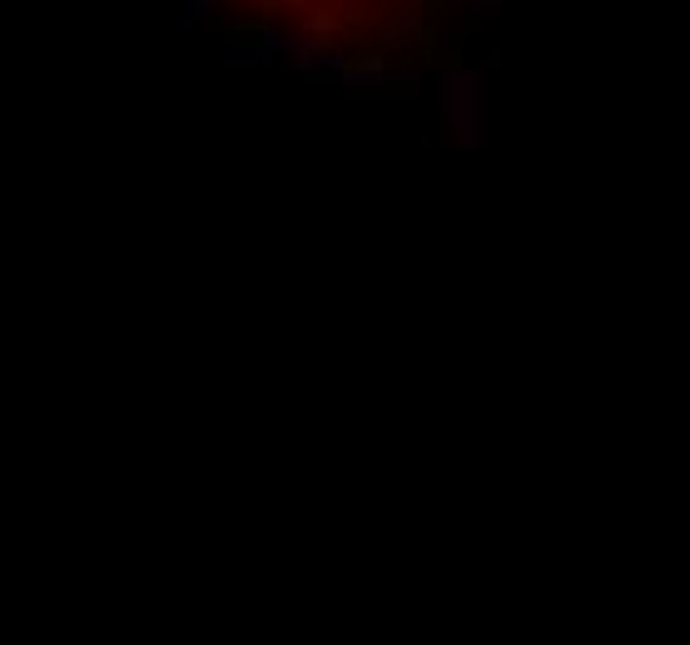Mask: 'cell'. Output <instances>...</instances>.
<instances>
[{"mask_svg": "<svg viewBox=\"0 0 690 645\" xmlns=\"http://www.w3.org/2000/svg\"><path fill=\"white\" fill-rule=\"evenodd\" d=\"M442 105L462 125V139H482V70H447L442 75Z\"/></svg>", "mask_w": 690, "mask_h": 645, "instance_id": "obj_1", "label": "cell"}, {"mask_svg": "<svg viewBox=\"0 0 690 645\" xmlns=\"http://www.w3.org/2000/svg\"><path fill=\"white\" fill-rule=\"evenodd\" d=\"M502 5H507V0H472V10H477V15H497Z\"/></svg>", "mask_w": 690, "mask_h": 645, "instance_id": "obj_2", "label": "cell"}]
</instances>
